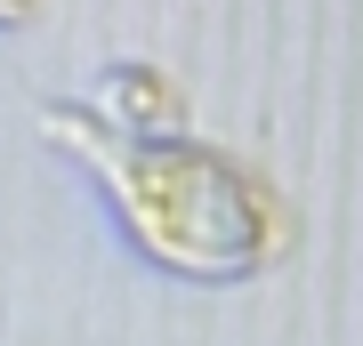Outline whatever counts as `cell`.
I'll return each instance as SVG.
<instances>
[{"label": "cell", "mask_w": 363, "mask_h": 346, "mask_svg": "<svg viewBox=\"0 0 363 346\" xmlns=\"http://www.w3.org/2000/svg\"><path fill=\"white\" fill-rule=\"evenodd\" d=\"M57 137L73 154L97 161V178L113 185L121 218L162 266L178 274H259L274 250L291 242V209L250 161L218 154V145L194 137H162V129L113 121L97 105H65L57 97L49 113Z\"/></svg>", "instance_id": "6da1fadb"}, {"label": "cell", "mask_w": 363, "mask_h": 346, "mask_svg": "<svg viewBox=\"0 0 363 346\" xmlns=\"http://www.w3.org/2000/svg\"><path fill=\"white\" fill-rule=\"evenodd\" d=\"M40 0H0V25H16V16H33Z\"/></svg>", "instance_id": "7a4b0ae2"}]
</instances>
